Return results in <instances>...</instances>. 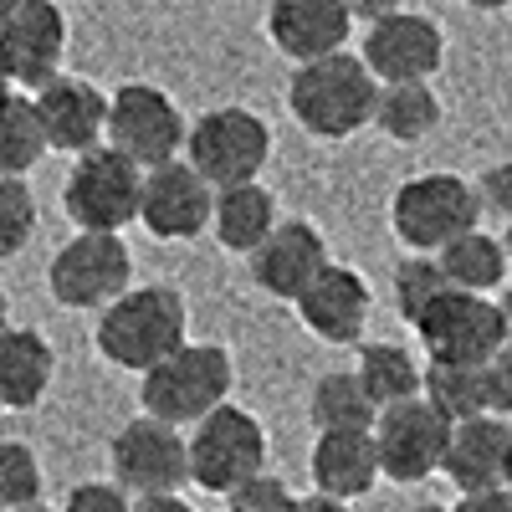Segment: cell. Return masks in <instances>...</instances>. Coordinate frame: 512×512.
I'll return each mask as SVG.
<instances>
[{
    "label": "cell",
    "instance_id": "1",
    "mask_svg": "<svg viewBox=\"0 0 512 512\" xmlns=\"http://www.w3.org/2000/svg\"><path fill=\"white\" fill-rule=\"evenodd\" d=\"M374 103H379V82L364 67V57H354V52L308 62L287 82V108L313 139L359 134L364 123H374Z\"/></svg>",
    "mask_w": 512,
    "mask_h": 512
},
{
    "label": "cell",
    "instance_id": "2",
    "mask_svg": "<svg viewBox=\"0 0 512 512\" xmlns=\"http://www.w3.org/2000/svg\"><path fill=\"white\" fill-rule=\"evenodd\" d=\"M175 349H185V297L175 287H128L98 318V354L118 369L149 374Z\"/></svg>",
    "mask_w": 512,
    "mask_h": 512
},
{
    "label": "cell",
    "instance_id": "3",
    "mask_svg": "<svg viewBox=\"0 0 512 512\" xmlns=\"http://www.w3.org/2000/svg\"><path fill=\"white\" fill-rule=\"evenodd\" d=\"M231 384H236V369L221 344H185L144 374L139 400H144L149 420H164L180 431V425H200L205 415L231 405L226 400Z\"/></svg>",
    "mask_w": 512,
    "mask_h": 512
},
{
    "label": "cell",
    "instance_id": "4",
    "mask_svg": "<svg viewBox=\"0 0 512 512\" xmlns=\"http://www.w3.org/2000/svg\"><path fill=\"white\" fill-rule=\"evenodd\" d=\"M477 221H482V205L472 180L446 175V169L405 180L390 200V226L415 256H441L456 236L477 231Z\"/></svg>",
    "mask_w": 512,
    "mask_h": 512
},
{
    "label": "cell",
    "instance_id": "5",
    "mask_svg": "<svg viewBox=\"0 0 512 512\" xmlns=\"http://www.w3.org/2000/svg\"><path fill=\"white\" fill-rule=\"evenodd\" d=\"M185 164L210 185V190H231V185H256V175L272 159V128L256 118L251 108H210L185 139Z\"/></svg>",
    "mask_w": 512,
    "mask_h": 512
},
{
    "label": "cell",
    "instance_id": "6",
    "mask_svg": "<svg viewBox=\"0 0 512 512\" xmlns=\"http://www.w3.org/2000/svg\"><path fill=\"white\" fill-rule=\"evenodd\" d=\"M267 472V431L262 420L241 405H221L216 415H205L190 436V482L231 497L241 482Z\"/></svg>",
    "mask_w": 512,
    "mask_h": 512
},
{
    "label": "cell",
    "instance_id": "7",
    "mask_svg": "<svg viewBox=\"0 0 512 512\" xmlns=\"http://www.w3.org/2000/svg\"><path fill=\"white\" fill-rule=\"evenodd\" d=\"M190 128L185 113L175 108V98L159 93L154 82H123L108 98V149H118L123 159H134L144 175L159 164H175V154L185 149Z\"/></svg>",
    "mask_w": 512,
    "mask_h": 512
},
{
    "label": "cell",
    "instance_id": "8",
    "mask_svg": "<svg viewBox=\"0 0 512 512\" xmlns=\"http://www.w3.org/2000/svg\"><path fill=\"white\" fill-rule=\"evenodd\" d=\"M139 195H144V169L103 144V149L82 154L72 164V180L62 190V210L82 231L118 236L128 221H139Z\"/></svg>",
    "mask_w": 512,
    "mask_h": 512
},
{
    "label": "cell",
    "instance_id": "9",
    "mask_svg": "<svg viewBox=\"0 0 512 512\" xmlns=\"http://www.w3.org/2000/svg\"><path fill=\"white\" fill-rule=\"evenodd\" d=\"M420 344L431 349V364H466V369H487L502 349H507V328H502V308L492 297L477 292H446L415 323Z\"/></svg>",
    "mask_w": 512,
    "mask_h": 512
},
{
    "label": "cell",
    "instance_id": "10",
    "mask_svg": "<svg viewBox=\"0 0 512 512\" xmlns=\"http://www.w3.org/2000/svg\"><path fill=\"white\" fill-rule=\"evenodd\" d=\"M134 282V251L123 236L77 231L47 267V287L62 308H113Z\"/></svg>",
    "mask_w": 512,
    "mask_h": 512
},
{
    "label": "cell",
    "instance_id": "11",
    "mask_svg": "<svg viewBox=\"0 0 512 512\" xmlns=\"http://www.w3.org/2000/svg\"><path fill=\"white\" fill-rule=\"evenodd\" d=\"M113 461V487L134 492V497H180L190 482V441L164 420H128L108 446Z\"/></svg>",
    "mask_w": 512,
    "mask_h": 512
},
{
    "label": "cell",
    "instance_id": "12",
    "mask_svg": "<svg viewBox=\"0 0 512 512\" xmlns=\"http://www.w3.org/2000/svg\"><path fill=\"white\" fill-rule=\"evenodd\" d=\"M446 441H451V425L425 400L390 405V410H379V420H374L379 472L390 482H425L431 472H441Z\"/></svg>",
    "mask_w": 512,
    "mask_h": 512
},
{
    "label": "cell",
    "instance_id": "13",
    "mask_svg": "<svg viewBox=\"0 0 512 512\" xmlns=\"http://www.w3.org/2000/svg\"><path fill=\"white\" fill-rule=\"evenodd\" d=\"M67 57V16L57 0H26L16 16L0 21V67L16 88H47L62 77Z\"/></svg>",
    "mask_w": 512,
    "mask_h": 512
},
{
    "label": "cell",
    "instance_id": "14",
    "mask_svg": "<svg viewBox=\"0 0 512 512\" xmlns=\"http://www.w3.org/2000/svg\"><path fill=\"white\" fill-rule=\"evenodd\" d=\"M446 62V36L431 16L415 11H395L369 26L364 36V67L374 72L379 88H395V82H431Z\"/></svg>",
    "mask_w": 512,
    "mask_h": 512
},
{
    "label": "cell",
    "instance_id": "15",
    "mask_svg": "<svg viewBox=\"0 0 512 512\" xmlns=\"http://www.w3.org/2000/svg\"><path fill=\"white\" fill-rule=\"evenodd\" d=\"M36 123H41V139H47V149H62V154H93L103 149L108 139V98L93 88L88 77H57L47 82L36 98Z\"/></svg>",
    "mask_w": 512,
    "mask_h": 512
},
{
    "label": "cell",
    "instance_id": "16",
    "mask_svg": "<svg viewBox=\"0 0 512 512\" xmlns=\"http://www.w3.org/2000/svg\"><path fill=\"white\" fill-rule=\"evenodd\" d=\"M216 210V190H210L185 159L159 164L144 175V195H139V221L149 236L159 241H190L210 226Z\"/></svg>",
    "mask_w": 512,
    "mask_h": 512
},
{
    "label": "cell",
    "instance_id": "17",
    "mask_svg": "<svg viewBox=\"0 0 512 512\" xmlns=\"http://www.w3.org/2000/svg\"><path fill=\"white\" fill-rule=\"evenodd\" d=\"M349 31H354V16L344 0H272V11H267L272 47L292 57L297 67L338 57Z\"/></svg>",
    "mask_w": 512,
    "mask_h": 512
},
{
    "label": "cell",
    "instance_id": "18",
    "mask_svg": "<svg viewBox=\"0 0 512 512\" xmlns=\"http://www.w3.org/2000/svg\"><path fill=\"white\" fill-rule=\"evenodd\" d=\"M374 308V292L354 267H323L313 277V287L297 297V318H303L308 333L328 338V344H359V333L369 323Z\"/></svg>",
    "mask_w": 512,
    "mask_h": 512
},
{
    "label": "cell",
    "instance_id": "19",
    "mask_svg": "<svg viewBox=\"0 0 512 512\" xmlns=\"http://www.w3.org/2000/svg\"><path fill=\"white\" fill-rule=\"evenodd\" d=\"M323 267H328V246H323L318 226H308V221H282L251 251V282L272 297H292V303L313 287V277Z\"/></svg>",
    "mask_w": 512,
    "mask_h": 512
},
{
    "label": "cell",
    "instance_id": "20",
    "mask_svg": "<svg viewBox=\"0 0 512 512\" xmlns=\"http://www.w3.org/2000/svg\"><path fill=\"white\" fill-rule=\"evenodd\" d=\"M507 456H512V420H502V415H477V420H466V425H451L441 472L456 482L461 497H472V492L502 487Z\"/></svg>",
    "mask_w": 512,
    "mask_h": 512
},
{
    "label": "cell",
    "instance_id": "21",
    "mask_svg": "<svg viewBox=\"0 0 512 512\" xmlns=\"http://www.w3.org/2000/svg\"><path fill=\"white\" fill-rule=\"evenodd\" d=\"M379 451H374V431H333L313 441V492L354 502L369 497L379 482Z\"/></svg>",
    "mask_w": 512,
    "mask_h": 512
},
{
    "label": "cell",
    "instance_id": "22",
    "mask_svg": "<svg viewBox=\"0 0 512 512\" xmlns=\"http://www.w3.org/2000/svg\"><path fill=\"white\" fill-rule=\"evenodd\" d=\"M57 354L36 328H6L0 333V410H31L52 390Z\"/></svg>",
    "mask_w": 512,
    "mask_h": 512
},
{
    "label": "cell",
    "instance_id": "23",
    "mask_svg": "<svg viewBox=\"0 0 512 512\" xmlns=\"http://www.w3.org/2000/svg\"><path fill=\"white\" fill-rule=\"evenodd\" d=\"M210 226L226 251H256L282 221H277V200L267 185H231L216 190V210H210Z\"/></svg>",
    "mask_w": 512,
    "mask_h": 512
},
{
    "label": "cell",
    "instance_id": "24",
    "mask_svg": "<svg viewBox=\"0 0 512 512\" xmlns=\"http://www.w3.org/2000/svg\"><path fill=\"white\" fill-rule=\"evenodd\" d=\"M420 400L431 405L446 425H466L477 415H492L487 395V369H466V364H431L420 379Z\"/></svg>",
    "mask_w": 512,
    "mask_h": 512
},
{
    "label": "cell",
    "instance_id": "25",
    "mask_svg": "<svg viewBox=\"0 0 512 512\" xmlns=\"http://www.w3.org/2000/svg\"><path fill=\"white\" fill-rule=\"evenodd\" d=\"M441 272H446V282L456 287V292H477V297H487L492 287H502V277L512 272L507 267V246L497 241V236H487L482 226L477 231H466V236H456L441 256Z\"/></svg>",
    "mask_w": 512,
    "mask_h": 512
},
{
    "label": "cell",
    "instance_id": "26",
    "mask_svg": "<svg viewBox=\"0 0 512 512\" xmlns=\"http://www.w3.org/2000/svg\"><path fill=\"white\" fill-rule=\"evenodd\" d=\"M354 379L364 384V395L374 400V410H390V405L420 400L425 369H420V364L410 359V349H400V344H364Z\"/></svg>",
    "mask_w": 512,
    "mask_h": 512
},
{
    "label": "cell",
    "instance_id": "27",
    "mask_svg": "<svg viewBox=\"0 0 512 512\" xmlns=\"http://www.w3.org/2000/svg\"><path fill=\"white\" fill-rule=\"evenodd\" d=\"M374 123L400 144H420L441 128V98L431 82H395V88H379Z\"/></svg>",
    "mask_w": 512,
    "mask_h": 512
},
{
    "label": "cell",
    "instance_id": "28",
    "mask_svg": "<svg viewBox=\"0 0 512 512\" xmlns=\"http://www.w3.org/2000/svg\"><path fill=\"white\" fill-rule=\"evenodd\" d=\"M308 415L318 425V436H333V431H374V400L364 395V384L354 374H323L313 384V400H308Z\"/></svg>",
    "mask_w": 512,
    "mask_h": 512
},
{
    "label": "cell",
    "instance_id": "29",
    "mask_svg": "<svg viewBox=\"0 0 512 512\" xmlns=\"http://www.w3.org/2000/svg\"><path fill=\"white\" fill-rule=\"evenodd\" d=\"M41 154H47V139H41L31 98H6L0 103V180H26Z\"/></svg>",
    "mask_w": 512,
    "mask_h": 512
},
{
    "label": "cell",
    "instance_id": "30",
    "mask_svg": "<svg viewBox=\"0 0 512 512\" xmlns=\"http://www.w3.org/2000/svg\"><path fill=\"white\" fill-rule=\"evenodd\" d=\"M451 292V282H446V272H441V262L436 256H410V262H400V272H395V303H400V318L415 328L420 323V313L436 303V297H446Z\"/></svg>",
    "mask_w": 512,
    "mask_h": 512
},
{
    "label": "cell",
    "instance_id": "31",
    "mask_svg": "<svg viewBox=\"0 0 512 512\" xmlns=\"http://www.w3.org/2000/svg\"><path fill=\"white\" fill-rule=\"evenodd\" d=\"M41 502V461L21 441H0V512Z\"/></svg>",
    "mask_w": 512,
    "mask_h": 512
},
{
    "label": "cell",
    "instance_id": "32",
    "mask_svg": "<svg viewBox=\"0 0 512 512\" xmlns=\"http://www.w3.org/2000/svg\"><path fill=\"white\" fill-rule=\"evenodd\" d=\"M36 231V195L26 180H0V262L26 251Z\"/></svg>",
    "mask_w": 512,
    "mask_h": 512
},
{
    "label": "cell",
    "instance_id": "33",
    "mask_svg": "<svg viewBox=\"0 0 512 512\" xmlns=\"http://www.w3.org/2000/svg\"><path fill=\"white\" fill-rule=\"evenodd\" d=\"M292 507H297V492L282 477H272V472L251 477V482H241L231 492V512H292Z\"/></svg>",
    "mask_w": 512,
    "mask_h": 512
},
{
    "label": "cell",
    "instance_id": "34",
    "mask_svg": "<svg viewBox=\"0 0 512 512\" xmlns=\"http://www.w3.org/2000/svg\"><path fill=\"white\" fill-rule=\"evenodd\" d=\"M472 190H477V205L487 210V216H502V221L512 226V159L482 169V180H477Z\"/></svg>",
    "mask_w": 512,
    "mask_h": 512
},
{
    "label": "cell",
    "instance_id": "35",
    "mask_svg": "<svg viewBox=\"0 0 512 512\" xmlns=\"http://www.w3.org/2000/svg\"><path fill=\"white\" fill-rule=\"evenodd\" d=\"M62 512H134V502H128V492L113 487V482H82V487L67 492Z\"/></svg>",
    "mask_w": 512,
    "mask_h": 512
},
{
    "label": "cell",
    "instance_id": "36",
    "mask_svg": "<svg viewBox=\"0 0 512 512\" xmlns=\"http://www.w3.org/2000/svg\"><path fill=\"white\" fill-rule=\"evenodd\" d=\"M487 395H492V415L512 420V344L487 364Z\"/></svg>",
    "mask_w": 512,
    "mask_h": 512
},
{
    "label": "cell",
    "instance_id": "37",
    "mask_svg": "<svg viewBox=\"0 0 512 512\" xmlns=\"http://www.w3.org/2000/svg\"><path fill=\"white\" fill-rule=\"evenodd\" d=\"M451 512H512V492H507V487H487V492L461 497Z\"/></svg>",
    "mask_w": 512,
    "mask_h": 512
},
{
    "label": "cell",
    "instance_id": "38",
    "mask_svg": "<svg viewBox=\"0 0 512 512\" xmlns=\"http://www.w3.org/2000/svg\"><path fill=\"white\" fill-rule=\"evenodd\" d=\"M344 6H349V16L354 21H384V16H395L400 11V0H344Z\"/></svg>",
    "mask_w": 512,
    "mask_h": 512
},
{
    "label": "cell",
    "instance_id": "39",
    "mask_svg": "<svg viewBox=\"0 0 512 512\" xmlns=\"http://www.w3.org/2000/svg\"><path fill=\"white\" fill-rule=\"evenodd\" d=\"M292 512H349V502H338V497H323V492H308V497H297Z\"/></svg>",
    "mask_w": 512,
    "mask_h": 512
},
{
    "label": "cell",
    "instance_id": "40",
    "mask_svg": "<svg viewBox=\"0 0 512 512\" xmlns=\"http://www.w3.org/2000/svg\"><path fill=\"white\" fill-rule=\"evenodd\" d=\"M134 512H195L185 497H139Z\"/></svg>",
    "mask_w": 512,
    "mask_h": 512
},
{
    "label": "cell",
    "instance_id": "41",
    "mask_svg": "<svg viewBox=\"0 0 512 512\" xmlns=\"http://www.w3.org/2000/svg\"><path fill=\"white\" fill-rule=\"evenodd\" d=\"M466 6H472V11H507L512 0H466Z\"/></svg>",
    "mask_w": 512,
    "mask_h": 512
},
{
    "label": "cell",
    "instance_id": "42",
    "mask_svg": "<svg viewBox=\"0 0 512 512\" xmlns=\"http://www.w3.org/2000/svg\"><path fill=\"white\" fill-rule=\"evenodd\" d=\"M497 308H502V328H507V344H512V292L502 297V303H497Z\"/></svg>",
    "mask_w": 512,
    "mask_h": 512
},
{
    "label": "cell",
    "instance_id": "43",
    "mask_svg": "<svg viewBox=\"0 0 512 512\" xmlns=\"http://www.w3.org/2000/svg\"><path fill=\"white\" fill-rule=\"evenodd\" d=\"M6 98H16V82H11L6 67H0V103H6Z\"/></svg>",
    "mask_w": 512,
    "mask_h": 512
},
{
    "label": "cell",
    "instance_id": "44",
    "mask_svg": "<svg viewBox=\"0 0 512 512\" xmlns=\"http://www.w3.org/2000/svg\"><path fill=\"white\" fill-rule=\"evenodd\" d=\"M11 328V303H6V287H0V333Z\"/></svg>",
    "mask_w": 512,
    "mask_h": 512
},
{
    "label": "cell",
    "instance_id": "45",
    "mask_svg": "<svg viewBox=\"0 0 512 512\" xmlns=\"http://www.w3.org/2000/svg\"><path fill=\"white\" fill-rule=\"evenodd\" d=\"M21 6H26V0H0V21H6V16H16Z\"/></svg>",
    "mask_w": 512,
    "mask_h": 512
},
{
    "label": "cell",
    "instance_id": "46",
    "mask_svg": "<svg viewBox=\"0 0 512 512\" xmlns=\"http://www.w3.org/2000/svg\"><path fill=\"white\" fill-rule=\"evenodd\" d=\"M410 512H451V507H436V502H425V507H410Z\"/></svg>",
    "mask_w": 512,
    "mask_h": 512
},
{
    "label": "cell",
    "instance_id": "47",
    "mask_svg": "<svg viewBox=\"0 0 512 512\" xmlns=\"http://www.w3.org/2000/svg\"><path fill=\"white\" fill-rule=\"evenodd\" d=\"M502 487L512 492V456H507V472H502Z\"/></svg>",
    "mask_w": 512,
    "mask_h": 512
},
{
    "label": "cell",
    "instance_id": "48",
    "mask_svg": "<svg viewBox=\"0 0 512 512\" xmlns=\"http://www.w3.org/2000/svg\"><path fill=\"white\" fill-rule=\"evenodd\" d=\"M502 246H507V267H512V226H507V236H502Z\"/></svg>",
    "mask_w": 512,
    "mask_h": 512
},
{
    "label": "cell",
    "instance_id": "49",
    "mask_svg": "<svg viewBox=\"0 0 512 512\" xmlns=\"http://www.w3.org/2000/svg\"><path fill=\"white\" fill-rule=\"evenodd\" d=\"M16 512H52V507H41V502H31V507H16Z\"/></svg>",
    "mask_w": 512,
    "mask_h": 512
}]
</instances>
